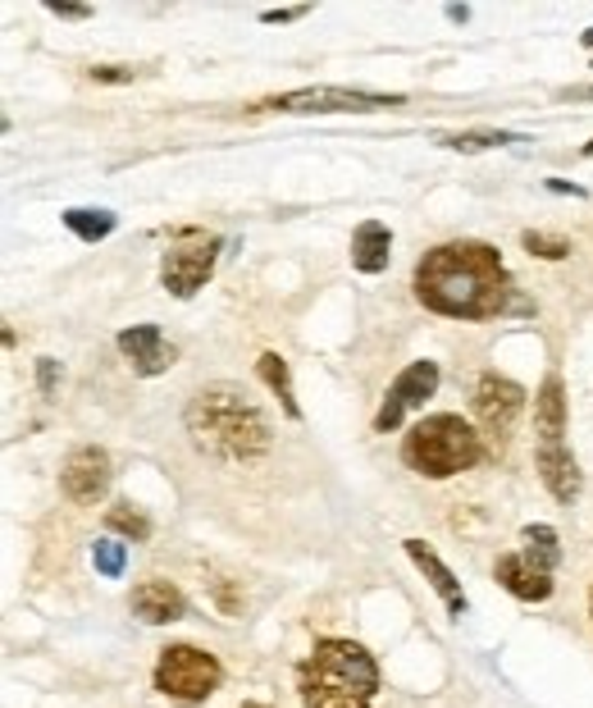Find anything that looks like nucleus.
Returning a JSON list of instances; mask_svg holds the SVG:
<instances>
[{"mask_svg":"<svg viewBox=\"0 0 593 708\" xmlns=\"http://www.w3.org/2000/svg\"><path fill=\"white\" fill-rule=\"evenodd\" d=\"M416 297L429 311L452 320L530 316L534 302L511 284L498 247L488 243H443L416 266Z\"/></svg>","mask_w":593,"mask_h":708,"instance_id":"obj_1","label":"nucleus"},{"mask_svg":"<svg viewBox=\"0 0 593 708\" xmlns=\"http://www.w3.org/2000/svg\"><path fill=\"white\" fill-rule=\"evenodd\" d=\"M188 435L201 452L224 462H251L270 448V421L234 385H211L188 402Z\"/></svg>","mask_w":593,"mask_h":708,"instance_id":"obj_2","label":"nucleus"},{"mask_svg":"<svg viewBox=\"0 0 593 708\" xmlns=\"http://www.w3.org/2000/svg\"><path fill=\"white\" fill-rule=\"evenodd\" d=\"M379 691V668L352 640H320L301 663V704L306 708H370Z\"/></svg>","mask_w":593,"mask_h":708,"instance_id":"obj_3","label":"nucleus"},{"mask_svg":"<svg viewBox=\"0 0 593 708\" xmlns=\"http://www.w3.org/2000/svg\"><path fill=\"white\" fill-rule=\"evenodd\" d=\"M484 458V444L461 416H425L402 439V462L429 480H448L471 471Z\"/></svg>","mask_w":593,"mask_h":708,"instance_id":"obj_4","label":"nucleus"},{"mask_svg":"<svg viewBox=\"0 0 593 708\" xmlns=\"http://www.w3.org/2000/svg\"><path fill=\"white\" fill-rule=\"evenodd\" d=\"M220 681H224L220 659L205 649H192V645H169L156 663V691L169 695V699H183V704L215 695Z\"/></svg>","mask_w":593,"mask_h":708,"instance_id":"obj_5","label":"nucleus"},{"mask_svg":"<svg viewBox=\"0 0 593 708\" xmlns=\"http://www.w3.org/2000/svg\"><path fill=\"white\" fill-rule=\"evenodd\" d=\"M406 96L398 92H356V87H297L265 101V110L283 115H366V110H389L402 106Z\"/></svg>","mask_w":593,"mask_h":708,"instance_id":"obj_6","label":"nucleus"},{"mask_svg":"<svg viewBox=\"0 0 593 708\" xmlns=\"http://www.w3.org/2000/svg\"><path fill=\"white\" fill-rule=\"evenodd\" d=\"M215 257H220V238H211L205 229H178L174 247L161 261V280L174 297H192L205 280L215 274Z\"/></svg>","mask_w":593,"mask_h":708,"instance_id":"obj_7","label":"nucleus"},{"mask_svg":"<svg viewBox=\"0 0 593 708\" xmlns=\"http://www.w3.org/2000/svg\"><path fill=\"white\" fill-rule=\"evenodd\" d=\"M434 389H438V366H434V362H411V366L393 379V389H389V398H383V408L375 412V429H379V435L398 429L402 416H406L411 408H420L425 398H434Z\"/></svg>","mask_w":593,"mask_h":708,"instance_id":"obj_8","label":"nucleus"},{"mask_svg":"<svg viewBox=\"0 0 593 708\" xmlns=\"http://www.w3.org/2000/svg\"><path fill=\"white\" fill-rule=\"evenodd\" d=\"M525 412V389L511 385L507 375H484L479 389H475V416L494 439H507L511 425L521 421Z\"/></svg>","mask_w":593,"mask_h":708,"instance_id":"obj_9","label":"nucleus"},{"mask_svg":"<svg viewBox=\"0 0 593 708\" xmlns=\"http://www.w3.org/2000/svg\"><path fill=\"white\" fill-rule=\"evenodd\" d=\"M60 485L73 503H96L100 494L110 489V458L100 448H73L64 458V471H60Z\"/></svg>","mask_w":593,"mask_h":708,"instance_id":"obj_10","label":"nucleus"},{"mask_svg":"<svg viewBox=\"0 0 593 708\" xmlns=\"http://www.w3.org/2000/svg\"><path fill=\"white\" fill-rule=\"evenodd\" d=\"M538 475L557 503H576L580 498V467L566 448V435H538Z\"/></svg>","mask_w":593,"mask_h":708,"instance_id":"obj_11","label":"nucleus"},{"mask_svg":"<svg viewBox=\"0 0 593 708\" xmlns=\"http://www.w3.org/2000/svg\"><path fill=\"white\" fill-rule=\"evenodd\" d=\"M119 352L128 362H133L138 375H165L174 366L178 352L165 343V334L156 330V324H133V330H119Z\"/></svg>","mask_w":593,"mask_h":708,"instance_id":"obj_12","label":"nucleus"},{"mask_svg":"<svg viewBox=\"0 0 593 708\" xmlns=\"http://www.w3.org/2000/svg\"><path fill=\"white\" fill-rule=\"evenodd\" d=\"M498 580L525 603H544L553 594V576L538 571L525 553H507V558H498Z\"/></svg>","mask_w":593,"mask_h":708,"instance_id":"obj_13","label":"nucleus"},{"mask_svg":"<svg viewBox=\"0 0 593 708\" xmlns=\"http://www.w3.org/2000/svg\"><path fill=\"white\" fill-rule=\"evenodd\" d=\"M183 594H178V586H169V580H146V586L133 590V613L151 626H165V622H178L183 617Z\"/></svg>","mask_w":593,"mask_h":708,"instance_id":"obj_14","label":"nucleus"},{"mask_svg":"<svg viewBox=\"0 0 593 708\" xmlns=\"http://www.w3.org/2000/svg\"><path fill=\"white\" fill-rule=\"evenodd\" d=\"M406 553H411V563H416L425 576H429V586L438 590V599H443L448 603V613L452 617H461V613H466V594H461V586H456V576L443 567V563H438L434 558V548L425 544V540H406Z\"/></svg>","mask_w":593,"mask_h":708,"instance_id":"obj_15","label":"nucleus"},{"mask_svg":"<svg viewBox=\"0 0 593 708\" xmlns=\"http://www.w3.org/2000/svg\"><path fill=\"white\" fill-rule=\"evenodd\" d=\"M389 251H393L389 224L366 220V224H360V229L352 234V266H356L360 274H379V270H389Z\"/></svg>","mask_w":593,"mask_h":708,"instance_id":"obj_16","label":"nucleus"},{"mask_svg":"<svg viewBox=\"0 0 593 708\" xmlns=\"http://www.w3.org/2000/svg\"><path fill=\"white\" fill-rule=\"evenodd\" d=\"M256 370H261V379H265V385L278 393V402H283V412H288L293 421L301 416V408H297V393H293V379H288V362H283L278 357V352H265V357H261V366H256Z\"/></svg>","mask_w":593,"mask_h":708,"instance_id":"obj_17","label":"nucleus"},{"mask_svg":"<svg viewBox=\"0 0 593 708\" xmlns=\"http://www.w3.org/2000/svg\"><path fill=\"white\" fill-rule=\"evenodd\" d=\"M115 211H79V206H73V211H64V229L69 234H79L83 243H100V238H110L115 234Z\"/></svg>","mask_w":593,"mask_h":708,"instance_id":"obj_18","label":"nucleus"},{"mask_svg":"<svg viewBox=\"0 0 593 708\" xmlns=\"http://www.w3.org/2000/svg\"><path fill=\"white\" fill-rule=\"evenodd\" d=\"M525 540H530V553L525 558L538 567V571H553L561 548H557V530L553 526H525Z\"/></svg>","mask_w":593,"mask_h":708,"instance_id":"obj_19","label":"nucleus"},{"mask_svg":"<svg viewBox=\"0 0 593 708\" xmlns=\"http://www.w3.org/2000/svg\"><path fill=\"white\" fill-rule=\"evenodd\" d=\"M106 521H110L115 535H123V540H146L151 535V521L133 508V503H115V508L106 512Z\"/></svg>","mask_w":593,"mask_h":708,"instance_id":"obj_20","label":"nucleus"},{"mask_svg":"<svg viewBox=\"0 0 593 708\" xmlns=\"http://www.w3.org/2000/svg\"><path fill=\"white\" fill-rule=\"evenodd\" d=\"M521 247L530 251V257H544V261H566V257H571V243L553 238V234H538V229H525L521 234Z\"/></svg>","mask_w":593,"mask_h":708,"instance_id":"obj_21","label":"nucleus"},{"mask_svg":"<svg viewBox=\"0 0 593 708\" xmlns=\"http://www.w3.org/2000/svg\"><path fill=\"white\" fill-rule=\"evenodd\" d=\"M515 133H494V129H479V133H452V138H443V146L448 151H466V156H475V151H488V146H502V142H511Z\"/></svg>","mask_w":593,"mask_h":708,"instance_id":"obj_22","label":"nucleus"},{"mask_svg":"<svg viewBox=\"0 0 593 708\" xmlns=\"http://www.w3.org/2000/svg\"><path fill=\"white\" fill-rule=\"evenodd\" d=\"M92 563H96V571L100 576H123V563H128V548L119 544V540H96L92 544Z\"/></svg>","mask_w":593,"mask_h":708,"instance_id":"obj_23","label":"nucleus"},{"mask_svg":"<svg viewBox=\"0 0 593 708\" xmlns=\"http://www.w3.org/2000/svg\"><path fill=\"white\" fill-rule=\"evenodd\" d=\"M92 79H96V83H133L138 73H133V69H119V64H96Z\"/></svg>","mask_w":593,"mask_h":708,"instance_id":"obj_24","label":"nucleus"},{"mask_svg":"<svg viewBox=\"0 0 593 708\" xmlns=\"http://www.w3.org/2000/svg\"><path fill=\"white\" fill-rule=\"evenodd\" d=\"M37 379H41V393H56V379H60V362H50V357H41V362H37Z\"/></svg>","mask_w":593,"mask_h":708,"instance_id":"obj_25","label":"nucleus"},{"mask_svg":"<svg viewBox=\"0 0 593 708\" xmlns=\"http://www.w3.org/2000/svg\"><path fill=\"white\" fill-rule=\"evenodd\" d=\"M301 14H311V5H297V10H265L261 23H293V19H301Z\"/></svg>","mask_w":593,"mask_h":708,"instance_id":"obj_26","label":"nucleus"},{"mask_svg":"<svg viewBox=\"0 0 593 708\" xmlns=\"http://www.w3.org/2000/svg\"><path fill=\"white\" fill-rule=\"evenodd\" d=\"M50 14H60V19H87L92 10L87 5H60V0H56V5H50Z\"/></svg>","mask_w":593,"mask_h":708,"instance_id":"obj_27","label":"nucleus"},{"mask_svg":"<svg viewBox=\"0 0 593 708\" xmlns=\"http://www.w3.org/2000/svg\"><path fill=\"white\" fill-rule=\"evenodd\" d=\"M548 192H571V197H584L580 184H566V179H548Z\"/></svg>","mask_w":593,"mask_h":708,"instance_id":"obj_28","label":"nucleus"},{"mask_svg":"<svg viewBox=\"0 0 593 708\" xmlns=\"http://www.w3.org/2000/svg\"><path fill=\"white\" fill-rule=\"evenodd\" d=\"M561 101H593V87H566Z\"/></svg>","mask_w":593,"mask_h":708,"instance_id":"obj_29","label":"nucleus"},{"mask_svg":"<svg viewBox=\"0 0 593 708\" xmlns=\"http://www.w3.org/2000/svg\"><path fill=\"white\" fill-rule=\"evenodd\" d=\"M448 19H452V23H466L471 10H466V5H448Z\"/></svg>","mask_w":593,"mask_h":708,"instance_id":"obj_30","label":"nucleus"},{"mask_svg":"<svg viewBox=\"0 0 593 708\" xmlns=\"http://www.w3.org/2000/svg\"><path fill=\"white\" fill-rule=\"evenodd\" d=\"M580 42H584V46H589V50H593V28H589V33H584V37H580Z\"/></svg>","mask_w":593,"mask_h":708,"instance_id":"obj_31","label":"nucleus"},{"mask_svg":"<svg viewBox=\"0 0 593 708\" xmlns=\"http://www.w3.org/2000/svg\"><path fill=\"white\" fill-rule=\"evenodd\" d=\"M242 708H270V704H242Z\"/></svg>","mask_w":593,"mask_h":708,"instance_id":"obj_32","label":"nucleus"},{"mask_svg":"<svg viewBox=\"0 0 593 708\" xmlns=\"http://www.w3.org/2000/svg\"><path fill=\"white\" fill-rule=\"evenodd\" d=\"M584 151H589V156H593V142H589V146H584Z\"/></svg>","mask_w":593,"mask_h":708,"instance_id":"obj_33","label":"nucleus"}]
</instances>
